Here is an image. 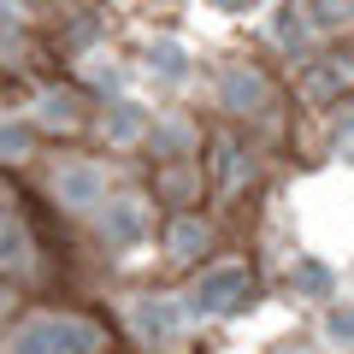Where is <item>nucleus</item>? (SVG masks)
Instances as JSON below:
<instances>
[{
	"label": "nucleus",
	"mask_w": 354,
	"mask_h": 354,
	"mask_svg": "<svg viewBox=\"0 0 354 354\" xmlns=\"http://www.w3.org/2000/svg\"><path fill=\"white\" fill-rule=\"evenodd\" d=\"M71 348H101V330L53 319V325H36V330L18 337V354H71Z\"/></svg>",
	"instance_id": "nucleus-1"
}]
</instances>
